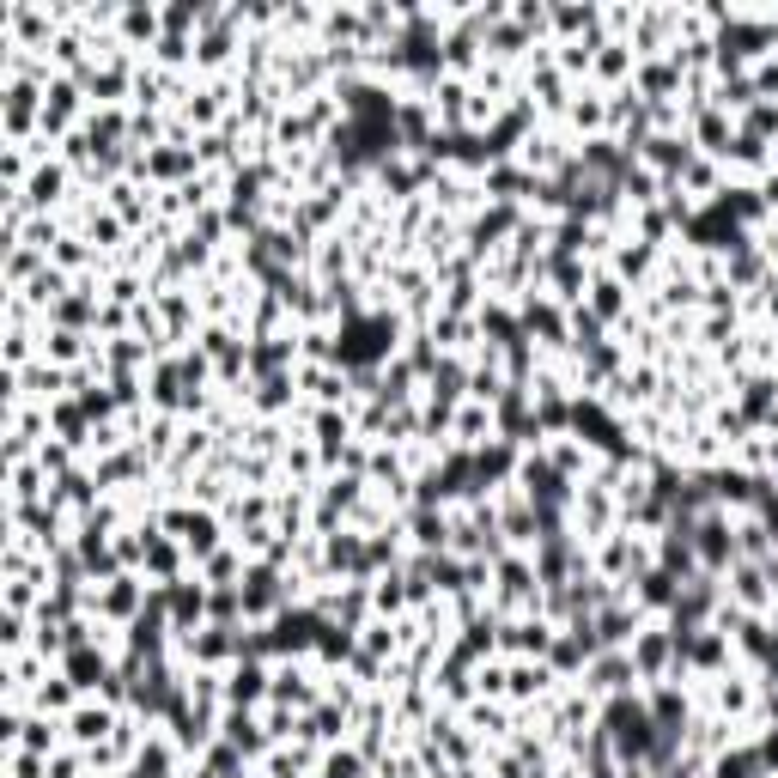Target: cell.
Wrapping results in <instances>:
<instances>
[{
    "label": "cell",
    "instance_id": "obj_1",
    "mask_svg": "<svg viewBox=\"0 0 778 778\" xmlns=\"http://www.w3.org/2000/svg\"><path fill=\"white\" fill-rule=\"evenodd\" d=\"M104 730H110V712H92V706L73 712V742H104Z\"/></svg>",
    "mask_w": 778,
    "mask_h": 778
}]
</instances>
